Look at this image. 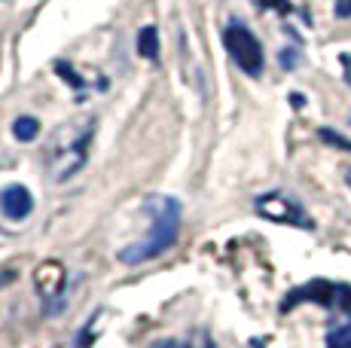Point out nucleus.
I'll list each match as a JSON object with an SVG mask.
<instances>
[{
    "label": "nucleus",
    "mask_w": 351,
    "mask_h": 348,
    "mask_svg": "<svg viewBox=\"0 0 351 348\" xmlns=\"http://www.w3.org/2000/svg\"><path fill=\"white\" fill-rule=\"evenodd\" d=\"M144 211L150 217V232L144 238H138L134 245H128L119 251V260L125 266H138L147 263V260L159 257L165 253L168 247L178 242V232H180V202L174 196H150L144 202Z\"/></svg>",
    "instance_id": "f257e3e1"
},
{
    "label": "nucleus",
    "mask_w": 351,
    "mask_h": 348,
    "mask_svg": "<svg viewBox=\"0 0 351 348\" xmlns=\"http://www.w3.org/2000/svg\"><path fill=\"white\" fill-rule=\"evenodd\" d=\"M95 138V116H80L58 125L46 144V171L56 184H64L86 165Z\"/></svg>",
    "instance_id": "f03ea898"
},
{
    "label": "nucleus",
    "mask_w": 351,
    "mask_h": 348,
    "mask_svg": "<svg viewBox=\"0 0 351 348\" xmlns=\"http://www.w3.org/2000/svg\"><path fill=\"white\" fill-rule=\"evenodd\" d=\"M312 297L315 303L336 306L342 312V324H336L327 333V348H351V287L348 284H306V290L290 297V303ZM290 303H285V309Z\"/></svg>",
    "instance_id": "7ed1b4c3"
},
{
    "label": "nucleus",
    "mask_w": 351,
    "mask_h": 348,
    "mask_svg": "<svg viewBox=\"0 0 351 348\" xmlns=\"http://www.w3.org/2000/svg\"><path fill=\"white\" fill-rule=\"evenodd\" d=\"M223 46H226L229 58H232L247 77H260L263 73V62H266V58H263V46L247 25L229 22L223 31Z\"/></svg>",
    "instance_id": "20e7f679"
},
{
    "label": "nucleus",
    "mask_w": 351,
    "mask_h": 348,
    "mask_svg": "<svg viewBox=\"0 0 351 348\" xmlns=\"http://www.w3.org/2000/svg\"><path fill=\"white\" fill-rule=\"evenodd\" d=\"M256 214L275 223H287V226H300V229H315L312 217L306 214L300 202H293L285 192H266L256 199Z\"/></svg>",
    "instance_id": "39448f33"
},
{
    "label": "nucleus",
    "mask_w": 351,
    "mask_h": 348,
    "mask_svg": "<svg viewBox=\"0 0 351 348\" xmlns=\"http://www.w3.org/2000/svg\"><path fill=\"white\" fill-rule=\"evenodd\" d=\"M0 211L6 214L10 220H25L34 211V196L28 192V186L12 184L0 192Z\"/></svg>",
    "instance_id": "423d86ee"
},
{
    "label": "nucleus",
    "mask_w": 351,
    "mask_h": 348,
    "mask_svg": "<svg viewBox=\"0 0 351 348\" xmlns=\"http://www.w3.org/2000/svg\"><path fill=\"white\" fill-rule=\"evenodd\" d=\"M150 348H217L214 345V339L208 336V333H190V336H180V339H159V343H153Z\"/></svg>",
    "instance_id": "0eeeda50"
},
{
    "label": "nucleus",
    "mask_w": 351,
    "mask_h": 348,
    "mask_svg": "<svg viewBox=\"0 0 351 348\" xmlns=\"http://www.w3.org/2000/svg\"><path fill=\"white\" fill-rule=\"evenodd\" d=\"M138 52H141V58H150V62H156L159 58V34H156V28H141L138 31Z\"/></svg>",
    "instance_id": "6e6552de"
},
{
    "label": "nucleus",
    "mask_w": 351,
    "mask_h": 348,
    "mask_svg": "<svg viewBox=\"0 0 351 348\" xmlns=\"http://www.w3.org/2000/svg\"><path fill=\"white\" fill-rule=\"evenodd\" d=\"M40 132V123L34 116H19L16 123H12V135H16V140H34Z\"/></svg>",
    "instance_id": "1a4fd4ad"
},
{
    "label": "nucleus",
    "mask_w": 351,
    "mask_h": 348,
    "mask_svg": "<svg viewBox=\"0 0 351 348\" xmlns=\"http://www.w3.org/2000/svg\"><path fill=\"white\" fill-rule=\"evenodd\" d=\"M318 135H321L324 140H327V144H333V147H342V150H351V140H348V138H342V135H336L333 129H321Z\"/></svg>",
    "instance_id": "9d476101"
},
{
    "label": "nucleus",
    "mask_w": 351,
    "mask_h": 348,
    "mask_svg": "<svg viewBox=\"0 0 351 348\" xmlns=\"http://www.w3.org/2000/svg\"><path fill=\"white\" fill-rule=\"evenodd\" d=\"M256 3L263 6V10H275V12H281V16H287L293 6H290V0H256Z\"/></svg>",
    "instance_id": "9b49d317"
},
{
    "label": "nucleus",
    "mask_w": 351,
    "mask_h": 348,
    "mask_svg": "<svg viewBox=\"0 0 351 348\" xmlns=\"http://www.w3.org/2000/svg\"><path fill=\"white\" fill-rule=\"evenodd\" d=\"M281 68H285V71L300 68V52H293V49H285V52H281Z\"/></svg>",
    "instance_id": "f8f14e48"
},
{
    "label": "nucleus",
    "mask_w": 351,
    "mask_h": 348,
    "mask_svg": "<svg viewBox=\"0 0 351 348\" xmlns=\"http://www.w3.org/2000/svg\"><path fill=\"white\" fill-rule=\"evenodd\" d=\"M333 12H336V18H351V0H336Z\"/></svg>",
    "instance_id": "ddd939ff"
},
{
    "label": "nucleus",
    "mask_w": 351,
    "mask_h": 348,
    "mask_svg": "<svg viewBox=\"0 0 351 348\" xmlns=\"http://www.w3.org/2000/svg\"><path fill=\"white\" fill-rule=\"evenodd\" d=\"M342 64H346V79H348V86H351V55H342Z\"/></svg>",
    "instance_id": "4468645a"
},
{
    "label": "nucleus",
    "mask_w": 351,
    "mask_h": 348,
    "mask_svg": "<svg viewBox=\"0 0 351 348\" xmlns=\"http://www.w3.org/2000/svg\"><path fill=\"white\" fill-rule=\"evenodd\" d=\"M346 180H348V186H351V169L346 171Z\"/></svg>",
    "instance_id": "2eb2a0df"
},
{
    "label": "nucleus",
    "mask_w": 351,
    "mask_h": 348,
    "mask_svg": "<svg viewBox=\"0 0 351 348\" xmlns=\"http://www.w3.org/2000/svg\"><path fill=\"white\" fill-rule=\"evenodd\" d=\"M77 348H83V343H80V345H77Z\"/></svg>",
    "instance_id": "dca6fc26"
}]
</instances>
